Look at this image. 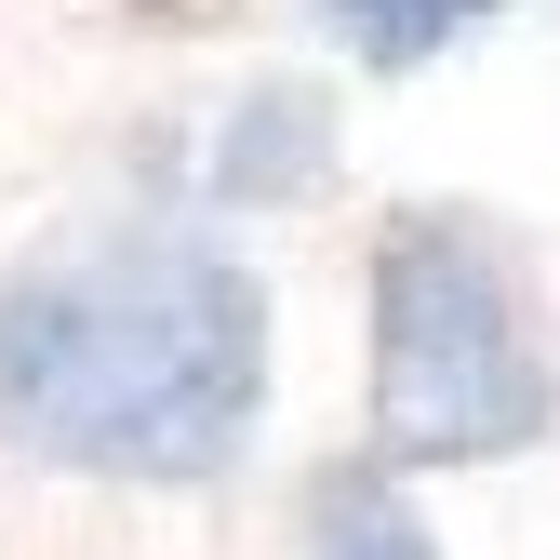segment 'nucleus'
Segmentation results:
<instances>
[{"label":"nucleus","instance_id":"obj_1","mask_svg":"<svg viewBox=\"0 0 560 560\" xmlns=\"http://www.w3.org/2000/svg\"><path fill=\"white\" fill-rule=\"evenodd\" d=\"M267 413V294L200 241L0 280V454L81 480H228Z\"/></svg>","mask_w":560,"mask_h":560},{"label":"nucleus","instance_id":"obj_2","mask_svg":"<svg viewBox=\"0 0 560 560\" xmlns=\"http://www.w3.org/2000/svg\"><path fill=\"white\" fill-rule=\"evenodd\" d=\"M560 413V347L494 228L400 214L374 241V467H494Z\"/></svg>","mask_w":560,"mask_h":560},{"label":"nucleus","instance_id":"obj_3","mask_svg":"<svg viewBox=\"0 0 560 560\" xmlns=\"http://www.w3.org/2000/svg\"><path fill=\"white\" fill-rule=\"evenodd\" d=\"M214 187H228V200H320V187H334V107H320L307 81H254V94L228 107Z\"/></svg>","mask_w":560,"mask_h":560},{"label":"nucleus","instance_id":"obj_4","mask_svg":"<svg viewBox=\"0 0 560 560\" xmlns=\"http://www.w3.org/2000/svg\"><path fill=\"white\" fill-rule=\"evenodd\" d=\"M307 14L334 27V54L387 67V81H413V67H441L467 27H494L508 0H307Z\"/></svg>","mask_w":560,"mask_h":560},{"label":"nucleus","instance_id":"obj_5","mask_svg":"<svg viewBox=\"0 0 560 560\" xmlns=\"http://www.w3.org/2000/svg\"><path fill=\"white\" fill-rule=\"evenodd\" d=\"M320 560H441V547H428V521L387 494V467H361V480L320 494Z\"/></svg>","mask_w":560,"mask_h":560}]
</instances>
